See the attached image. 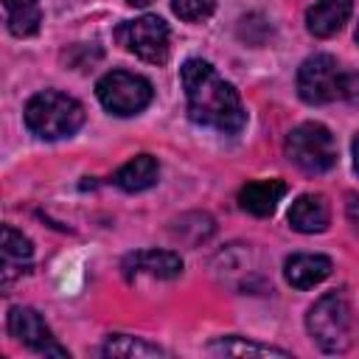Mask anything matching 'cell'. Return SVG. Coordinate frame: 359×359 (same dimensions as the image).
Returning <instances> with one entry per match:
<instances>
[{"label":"cell","mask_w":359,"mask_h":359,"mask_svg":"<svg viewBox=\"0 0 359 359\" xmlns=\"http://www.w3.org/2000/svg\"><path fill=\"white\" fill-rule=\"evenodd\" d=\"M3 6H6L8 31L14 36H31V34H36V28L42 22L39 0H3Z\"/></svg>","instance_id":"16"},{"label":"cell","mask_w":359,"mask_h":359,"mask_svg":"<svg viewBox=\"0 0 359 359\" xmlns=\"http://www.w3.org/2000/svg\"><path fill=\"white\" fill-rule=\"evenodd\" d=\"M171 8L185 22H202L213 14L216 0H171Z\"/></svg>","instance_id":"19"},{"label":"cell","mask_w":359,"mask_h":359,"mask_svg":"<svg viewBox=\"0 0 359 359\" xmlns=\"http://www.w3.org/2000/svg\"><path fill=\"white\" fill-rule=\"evenodd\" d=\"M185 98H188V115L194 123L236 135L247 123V112L241 107V98L230 81H224L210 62L188 59L180 70Z\"/></svg>","instance_id":"1"},{"label":"cell","mask_w":359,"mask_h":359,"mask_svg":"<svg viewBox=\"0 0 359 359\" xmlns=\"http://www.w3.org/2000/svg\"><path fill=\"white\" fill-rule=\"evenodd\" d=\"M283 275L294 289H311V286L323 283L331 275V258L311 255V252H297V255L286 258Z\"/></svg>","instance_id":"14"},{"label":"cell","mask_w":359,"mask_h":359,"mask_svg":"<svg viewBox=\"0 0 359 359\" xmlns=\"http://www.w3.org/2000/svg\"><path fill=\"white\" fill-rule=\"evenodd\" d=\"M351 11H353V0H317L306 11V28L320 39L334 36L348 22Z\"/></svg>","instance_id":"12"},{"label":"cell","mask_w":359,"mask_h":359,"mask_svg":"<svg viewBox=\"0 0 359 359\" xmlns=\"http://www.w3.org/2000/svg\"><path fill=\"white\" fill-rule=\"evenodd\" d=\"M95 95L112 115H137L151 104V84L129 70H112L95 84Z\"/></svg>","instance_id":"6"},{"label":"cell","mask_w":359,"mask_h":359,"mask_svg":"<svg viewBox=\"0 0 359 359\" xmlns=\"http://www.w3.org/2000/svg\"><path fill=\"white\" fill-rule=\"evenodd\" d=\"M81 123H84V107L65 93L45 90L25 104V126L36 137L59 140L73 135Z\"/></svg>","instance_id":"3"},{"label":"cell","mask_w":359,"mask_h":359,"mask_svg":"<svg viewBox=\"0 0 359 359\" xmlns=\"http://www.w3.org/2000/svg\"><path fill=\"white\" fill-rule=\"evenodd\" d=\"M331 222V208L323 194H303L289 208V224L297 233H323Z\"/></svg>","instance_id":"10"},{"label":"cell","mask_w":359,"mask_h":359,"mask_svg":"<svg viewBox=\"0 0 359 359\" xmlns=\"http://www.w3.org/2000/svg\"><path fill=\"white\" fill-rule=\"evenodd\" d=\"M123 275L129 280L137 275L171 280V278L182 275V258L177 252H168V250H137V252H129L123 258Z\"/></svg>","instance_id":"9"},{"label":"cell","mask_w":359,"mask_h":359,"mask_svg":"<svg viewBox=\"0 0 359 359\" xmlns=\"http://www.w3.org/2000/svg\"><path fill=\"white\" fill-rule=\"evenodd\" d=\"M345 213H348V222L353 224V230L359 233V196H356V194H351V196H348Z\"/></svg>","instance_id":"20"},{"label":"cell","mask_w":359,"mask_h":359,"mask_svg":"<svg viewBox=\"0 0 359 359\" xmlns=\"http://www.w3.org/2000/svg\"><path fill=\"white\" fill-rule=\"evenodd\" d=\"M126 3H132V6H146V3H151V0H126Z\"/></svg>","instance_id":"22"},{"label":"cell","mask_w":359,"mask_h":359,"mask_svg":"<svg viewBox=\"0 0 359 359\" xmlns=\"http://www.w3.org/2000/svg\"><path fill=\"white\" fill-rule=\"evenodd\" d=\"M356 42H359V25H356Z\"/></svg>","instance_id":"23"},{"label":"cell","mask_w":359,"mask_h":359,"mask_svg":"<svg viewBox=\"0 0 359 359\" xmlns=\"http://www.w3.org/2000/svg\"><path fill=\"white\" fill-rule=\"evenodd\" d=\"M306 328L311 339L328 351V353H342L351 342V306L345 294L328 292L323 294L306 314Z\"/></svg>","instance_id":"4"},{"label":"cell","mask_w":359,"mask_h":359,"mask_svg":"<svg viewBox=\"0 0 359 359\" xmlns=\"http://www.w3.org/2000/svg\"><path fill=\"white\" fill-rule=\"evenodd\" d=\"M6 325H8V334H11L17 342H22L25 348H31V351H36V353H45V356H70L67 348H62V345L56 342V337L50 334V328L45 325V320H42L34 309H28V306H14V309H8Z\"/></svg>","instance_id":"8"},{"label":"cell","mask_w":359,"mask_h":359,"mask_svg":"<svg viewBox=\"0 0 359 359\" xmlns=\"http://www.w3.org/2000/svg\"><path fill=\"white\" fill-rule=\"evenodd\" d=\"M297 93L306 104L359 101V73L342 70L331 53H314L297 70Z\"/></svg>","instance_id":"2"},{"label":"cell","mask_w":359,"mask_h":359,"mask_svg":"<svg viewBox=\"0 0 359 359\" xmlns=\"http://www.w3.org/2000/svg\"><path fill=\"white\" fill-rule=\"evenodd\" d=\"M283 194H286L283 180H255L238 191V205L252 216H269L283 199Z\"/></svg>","instance_id":"13"},{"label":"cell","mask_w":359,"mask_h":359,"mask_svg":"<svg viewBox=\"0 0 359 359\" xmlns=\"http://www.w3.org/2000/svg\"><path fill=\"white\" fill-rule=\"evenodd\" d=\"M0 252H3V289H8L14 283V278H20L31 258H34V244L11 224L3 227V244H0Z\"/></svg>","instance_id":"11"},{"label":"cell","mask_w":359,"mask_h":359,"mask_svg":"<svg viewBox=\"0 0 359 359\" xmlns=\"http://www.w3.org/2000/svg\"><path fill=\"white\" fill-rule=\"evenodd\" d=\"M104 356H165L163 348L151 345V342H143V339H135V337H126V334H115L104 342L101 348Z\"/></svg>","instance_id":"18"},{"label":"cell","mask_w":359,"mask_h":359,"mask_svg":"<svg viewBox=\"0 0 359 359\" xmlns=\"http://www.w3.org/2000/svg\"><path fill=\"white\" fill-rule=\"evenodd\" d=\"M118 42L135 53L137 59L143 62H151V65H163L168 59V48H171V34H168V25L154 17V14H143L137 20H126L118 25L115 31Z\"/></svg>","instance_id":"7"},{"label":"cell","mask_w":359,"mask_h":359,"mask_svg":"<svg viewBox=\"0 0 359 359\" xmlns=\"http://www.w3.org/2000/svg\"><path fill=\"white\" fill-rule=\"evenodd\" d=\"M286 157L306 174H323L337 163V143L328 126L306 121L286 135Z\"/></svg>","instance_id":"5"},{"label":"cell","mask_w":359,"mask_h":359,"mask_svg":"<svg viewBox=\"0 0 359 359\" xmlns=\"http://www.w3.org/2000/svg\"><path fill=\"white\" fill-rule=\"evenodd\" d=\"M351 151H353V168H356V174H359V135L353 137V143H351Z\"/></svg>","instance_id":"21"},{"label":"cell","mask_w":359,"mask_h":359,"mask_svg":"<svg viewBox=\"0 0 359 359\" xmlns=\"http://www.w3.org/2000/svg\"><path fill=\"white\" fill-rule=\"evenodd\" d=\"M210 353H230V356H244V353H255V356H289V351L283 348H272V345H261V342H250L241 337H222L213 339L208 345Z\"/></svg>","instance_id":"17"},{"label":"cell","mask_w":359,"mask_h":359,"mask_svg":"<svg viewBox=\"0 0 359 359\" xmlns=\"http://www.w3.org/2000/svg\"><path fill=\"white\" fill-rule=\"evenodd\" d=\"M157 174H160L157 160H154L151 154H137V157H132L129 163H123V165L115 171L112 182H115L121 191L137 194V191L151 188V185L157 182Z\"/></svg>","instance_id":"15"}]
</instances>
